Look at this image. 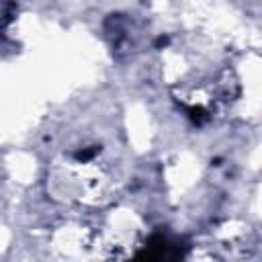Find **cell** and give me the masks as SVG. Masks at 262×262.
<instances>
[{"mask_svg": "<svg viewBox=\"0 0 262 262\" xmlns=\"http://www.w3.org/2000/svg\"><path fill=\"white\" fill-rule=\"evenodd\" d=\"M139 256H145V258H180L182 248H180V242H174L170 235L156 233L149 237L145 252H141Z\"/></svg>", "mask_w": 262, "mask_h": 262, "instance_id": "cell-1", "label": "cell"}]
</instances>
